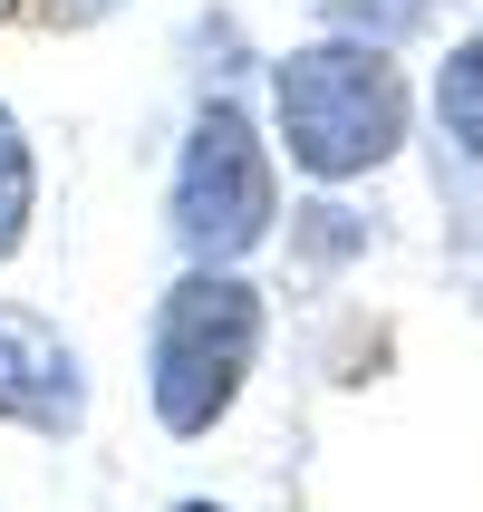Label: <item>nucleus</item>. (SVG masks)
<instances>
[{"instance_id":"1","label":"nucleus","mask_w":483,"mask_h":512,"mask_svg":"<svg viewBox=\"0 0 483 512\" xmlns=\"http://www.w3.org/2000/svg\"><path fill=\"white\" fill-rule=\"evenodd\" d=\"M271 126H281L290 165L310 184L377 174L406 145V78L377 39H310V49L271 58Z\"/></svg>"},{"instance_id":"2","label":"nucleus","mask_w":483,"mask_h":512,"mask_svg":"<svg viewBox=\"0 0 483 512\" xmlns=\"http://www.w3.org/2000/svg\"><path fill=\"white\" fill-rule=\"evenodd\" d=\"M261 358V290L232 261H184V281L155 300L145 329V406L165 435H213Z\"/></svg>"},{"instance_id":"3","label":"nucleus","mask_w":483,"mask_h":512,"mask_svg":"<svg viewBox=\"0 0 483 512\" xmlns=\"http://www.w3.org/2000/svg\"><path fill=\"white\" fill-rule=\"evenodd\" d=\"M165 223L184 261H242L271 242L281 223V165H271V136L232 97H203V116L184 126V155H174L165 184Z\"/></svg>"},{"instance_id":"4","label":"nucleus","mask_w":483,"mask_h":512,"mask_svg":"<svg viewBox=\"0 0 483 512\" xmlns=\"http://www.w3.org/2000/svg\"><path fill=\"white\" fill-rule=\"evenodd\" d=\"M87 358L58 339V319H39L29 300H0V426L39 435V445H68L87 435Z\"/></svg>"},{"instance_id":"5","label":"nucleus","mask_w":483,"mask_h":512,"mask_svg":"<svg viewBox=\"0 0 483 512\" xmlns=\"http://www.w3.org/2000/svg\"><path fill=\"white\" fill-rule=\"evenodd\" d=\"M29 223H39V155H29V126L0 107V261H20Z\"/></svg>"},{"instance_id":"6","label":"nucleus","mask_w":483,"mask_h":512,"mask_svg":"<svg viewBox=\"0 0 483 512\" xmlns=\"http://www.w3.org/2000/svg\"><path fill=\"white\" fill-rule=\"evenodd\" d=\"M435 126L483 165V29H474V39H455V58L435 68Z\"/></svg>"},{"instance_id":"7","label":"nucleus","mask_w":483,"mask_h":512,"mask_svg":"<svg viewBox=\"0 0 483 512\" xmlns=\"http://www.w3.org/2000/svg\"><path fill=\"white\" fill-rule=\"evenodd\" d=\"M435 0H319V20L339 29V39H377V49H397V39H416L426 29Z\"/></svg>"},{"instance_id":"8","label":"nucleus","mask_w":483,"mask_h":512,"mask_svg":"<svg viewBox=\"0 0 483 512\" xmlns=\"http://www.w3.org/2000/svg\"><path fill=\"white\" fill-rule=\"evenodd\" d=\"M39 10H49V29H87V20H107L116 0H39Z\"/></svg>"},{"instance_id":"9","label":"nucleus","mask_w":483,"mask_h":512,"mask_svg":"<svg viewBox=\"0 0 483 512\" xmlns=\"http://www.w3.org/2000/svg\"><path fill=\"white\" fill-rule=\"evenodd\" d=\"M174 512H223V503H174Z\"/></svg>"}]
</instances>
